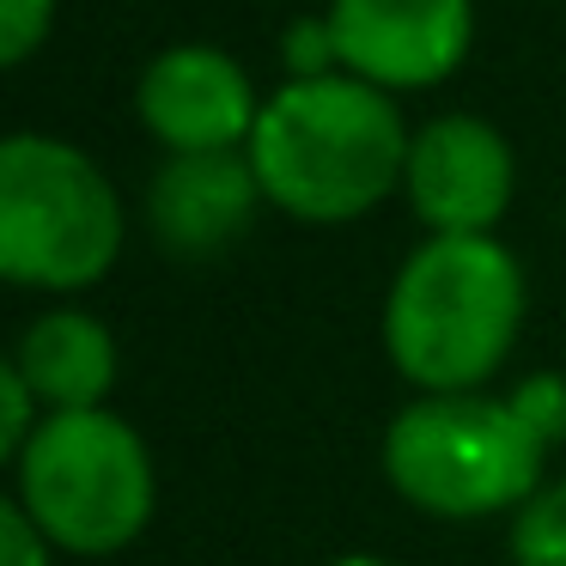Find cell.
Wrapping results in <instances>:
<instances>
[{
  "instance_id": "16",
  "label": "cell",
  "mask_w": 566,
  "mask_h": 566,
  "mask_svg": "<svg viewBox=\"0 0 566 566\" xmlns=\"http://www.w3.org/2000/svg\"><path fill=\"white\" fill-rule=\"evenodd\" d=\"M50 536L19 512V500L0 505V566H50Z\"/></svg>"
},
{
  "instance_id": "14",
  "label": "cell",
  "mask_w": 566,
  "mask_h": 566,
  "mask_svg": "<svg viewBox=\"0 0 566 566\" xmlns=\"http://www.w3.org/2000/svg\"><path fill=\"white\" fill-rule=\"evenodd\" d=\"M38 427H43V402L31 396L13 359H0V457H19Z\"/></svg>"
},
{
  "instance_id": "9",
  "label": "cell",
  "mask_w": 566,
  "mask_h": 566,
  "mask_svg": "<svg viewBox=\"0 0 566 566\" xmlns=\"http://www.w3.org/2000/svg\"><path fill=\"white\" fill-rule=\"evenodd\" d=\"M262 184L250 153H177L147 184L153 244L177 262H208L250 232Z\"/></svg>"
},
{
  "instance_id": "3",
  "label": "cell",
  "mask_w": 566,
  "mask_h": 566,
  "mask_svg": "<svg viewBox=\"0 0 566 566\" xmlns=\"http://www.w3.org/2000/svg\"><path fill=\"white\" fill-rule=\"evenodd\" d=\"M13 500L50 536V548L104 560L153 524L159 475L147 439L123 415L74 408L43 415L31 444L13 457Z\"/></svg>"
},
{
  "instance_id": "8",
  "label": "cell",
  "mask_w": 566,
  "mask_h": 566,
  "mask_svg": "<svg viewBox=\"0 0 566 566\" xmlns=\"http://www.w3.org/2000/svg\"><path fill=\"white\" fill-rule=\"evenodd\" d=\"M135 116L165 153H244L262 98L250 74L213 43H171L135 80Z\"/></svg>"
},
{
  "instance_id": "6",
  "label": "cell",
  "mask_w": 566,
  "mask_h": 566,
  "mask_svg": "<svg viewBox=\"0 0 566 566\" xmlns=\"http://www.w3.org/2000/svg\"><path fill=\"white\" fill-rule=\"evenodd\" d=\"M342 74L378 92H427L463 67L475 43V0H329Z\"/></svg>"
},
{
  "instance_id": "1",
  "label": "cell",
  "mask_w": 566,
  "mask_h": 566,
  "mask_svg": "<svg viewBox=\"0 0 566 566\" xmlns=\"http://www.w3.org/2000/svg\"><path fill=\"white\" fill-rule=\"evenodd\" d=\"M408 140L415 135L390 92L354 74H329L274 86L244 153L269 208L305 226H347L402 189Z\"/></svg>"
},
{
  "instance_id": "2",
  "label": "cell",
  "mask_w": 566,
  "mask_h": 566,
  "mask_svg": "<svg viewBox=\"0 0 566 566\" xmlns=\"http://www.w3.org/2000/svg\"><path fill=\"white\" fill-rule=\"evenodd\" d=\"M524 329V269L500 238H427L384 293V354L420 396L481 390Z\"/></svg>"
},
{
  "instance_id": "12",
  "label": "cell",
  "mask_w": 566,
  "mask_h": 566,
  "mask_svg": "<svg viewBox=\"0 0 566 566\" xmlns=\"http://www.w3.org/2000/svg\"><path fill=\"white\" fill-rule=\"evenodd\" d=\"M281 67H286V80H329V74H342L329 19H293V25L281 31Z\"/></svg>"
},
{
  "instance_id": "7",
  "label": "cell",
  "mask_w": 566,
  "mask_h": 566,
  "mask_svg": "<svg viewBox=\"0 0 566 566\" xmlns=\"http://www.w3.org/2000/svg\"><path fill=\"white\" fill-rule=\"evenodd\" d=\"M408 208L427 226V238H493L517 189L512 147L481 116H432L408 140Z\"/></svg>"
},
{
  "instance_id": "17",
  "label": "cell",
  "mask_w": 566,
  "mask_h": 566,
  "mask_svg": "<svg viewBox=\"0 0 566 566\" xmlns=\"http://www.w3.org/2000/svg\"><path fill=\"white\" fill-rule=\"evenodd\" d=\"M335 566H390V560H378V554H342Z\"/></svg>"
},
{
  "instance_id": "15",
  "label": "cell",
  "mask_w": 566,
  "mask_h": 566,
  "mask_svg": "<svg viewBox=\"0 0 566 566\" xmlns=\"http://www.w3.org/2000/svg\"><path fill=\"white\" fill-rule=\"evenodd\" d=\"M512 402H517V415L536 427V439L548 444V451L566 439V378L560 371H536V378H524L512 390Z\"/></svg>"
},
{
  "instance_id": "13",
  "label": "cell",
  "mask_w": 566,
  "mask_h": 566,
  "mask_svg": "<svg viewBox=\"0 0 566 566\" xmlns=\"http://www.w3.org/2000/svg\"><path fill=\"white\" fill-rule=\"evenodd\" d=\"M55 25V0H0V62L25 67Z\"/></svg>"
},
{
  "instance_id": "4",
  "label": "cell",
  "mask_w": 566,
  "mask_h": 566,
  "mask_svg": "<svg viewBox=\"0 0 566 566\" xmlns=\"http://www.w3.org/2000/svg\"><path fill=\"white\" fill-rule=\"evenodd\" d=\"M123 201L86 147L13 135L0 147V274L25 293H86L123 256Z\"/></svg>"
},
{
  "instance_id": "11",
  "label": "cell",
  "mask_w": 566,
  "mask_h": 566,
  "mask_svg": "<svg viewBox=\"0 0 566 566\" xmlns=\"http://www.w3.org/2000/svg\"><path fill=\"white\" fill-rule=\"evenodd\" d=\"M512 566H566V481H542L512 512Z\"/></svg>"
},
{
  "instance_id": "10",
  "label": "cell",
  "mask_w": 566,
  "mask_h": 566,
  "mask_svg": "<svg viewBox=\"0 0 566 566\" xmlns=\"http://www.w3.org/2000/svg\"><path fill=\"white\" fill-rule=\"evenodd\" d=\"M7 359L31 384L43 415L104 408V396L116 384V335L92 311H74V305H55L43 317H31Z\"/></svg>"
},
{
  "instance_id": "5",
  "label": "cell",
  "mask_w": 566,
  "mask_h": 566,
  "mask_svg": "<svg viewBox=\"0 0 566 566\" xmlns=\"http://www.w3.org/2000/svg\"><path fill=\"white\" fill-rule=\"evenodd\" d=\"M548 444L536 439L512 396L463 390L420 396L384 432V475L427 517H493L517 512L542 488Z\"/></svg>"
}]
</instances>
